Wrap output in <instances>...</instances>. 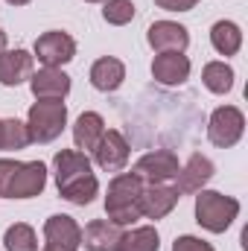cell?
<instances>
[{
  "instance_id": "obj_1",
  "label": "cell",
  "mask_w": 248,
  "mask_h": 251,
  "mask_svg": "<svg viewBox=\"0 0 248 251\" xmlns=\"http://www.w3.org/2000/svg\"><path fill=\"white\" fill-rule=\"evenodd\" d=\"M53 173L59 196L70 204L85 207L99 196V178L94 176L91 158L79 149H59L53 158Z\"/></svg>"
},
{
  "instance_id": "obj_2",
  "label": "cell",
  "mask_w": 248,
  "mask_h": 251,
  "mask_svg": "<svg viewBox=\"0 0 248 251\" xmlns=\"http://www.w3.org/2000/svg\"><path fill=\"white\" fill-rule=\"evenodd\" d=\"M143 181L134 173H117L108 181V193H105V216L108 222L128 228L134 225L140 216V196H143Z\"/></svg>"
},
{
  "instance_id": "obj_3",
  "label": "cell",
  "mask_w": 248,
  "mask_h": 251,
  "mask_svg": "<svg viewBox=\"0 0 248 251\" xmlns=\"http://www.w3.org/2000/svg\"><path fill=\"white\" fill-rule=\"evenodd\" d=\"M237 216H240V199L225 196L219 190H198L196 193V222L204 231L225 234Z\"/></svg>"
},
{
  "instance_id": "obj_4",
  "label": "cell",
  "mask_w": 248,
  "mask_h": 251,
  "mask_svg": "<svg viewBox=\"0 0 248 251\" xmlns=\"http://www.w3.org/2000/svg\"><path fill=\"white\" fill-rule=\"evenodd\" d=\"M67 126L64 100H35L26 114V128L32 143H53Z\"/></svg>"
},
{
  "instance_id": "obj_5",
  "label": "cell",
  "mask_w": 248,
  "mask_h": 251,
  "mask_svg": "<svg viewBox=\"0 0 248 251\" xmlns=\"http://www.w3.org/2000/svg\"><path fill=\"white\" fill-rule=\"evenodd\" d=\"M246 134V114L237 105H219L207 120V140L219 149H231Z\"/></svg>"
},
{
  "instance_id": "obj_6",
  "label": "cell",
  "mask_w": 248,
  "mask_h": 251,
  "mask_svg": "<svg viewBox=\"0 0 248 251\" xmlns=\"http://www.w3.org/2000/svg\"><path fill=\"white\" fill-rule=\"evenodd\" d=\"M32 59H38L41 67H64L76 59V38L62 29L41 32L32 44Z\"/></svg>"
},
{
  "instance_id": "obj_7",
  "label": "cell",
  "mask_w": 248,
  "mask_h": 251,
  "mask_svg": "<svg viewBox=\"0 0 248 251\" xmlns=\"http://www.w3.org/2000/svg\"><path fill=\"white\" fill-rule=\"evenodd\" d=\"M178 155L170 152V149H155V152H146L137 158L134 164V176L143 181V184H170L178 173Z\"/></svg>"
},
{
  "instance_id": "obj_8",
  "label": "cell",
  "mask_w": 248,
  "mask_h": 251,
  "mask_svg": "<svg viewBox=\"0 0 248 251\" xmlns=\"http://www.w3.org/2000/svg\"><path fill=\"white\" fill-rule=\"evenodd\" d=\"M216 176V164L207 158V155H201V152H196V155H190L184 164L178 167V173H175V184L173 187L178 190V196H193V193H198V190H204L210 184V178Z\"/></svg>"
},
{
  "instance_id": "obj_9",
  "label": "cell",
  "mask_w": 248,
  "mask_h": 251,
  "mask_svg": "<svg viewBox=\"0 0 248 251\" xmlns=\"http://www.w3.org/2000/svg\"><path fill=\"white\" fill-rule=\"evenodd\" d=\"M44 249L47 251H79L82 249V228L73 216L53 213L44 222Z\"/></svg>"
},
{
  "instance_id": "obj_10",
  "label": "cell",
  "mask_w": 248,
  "mask_h": 251,
  "mask_svg": "<svg viewBox=\"0 0 248 251\" xmlns=\"http://www.w3.org/2000/svg\"><path fill=\"white\" fill-rule=\"evenodd\" d=\"M128 155H131V146H128L123 131L105 128L102 140L94 149V164L99 170H105V173H123L125 164H128Z\"/></svg>"
},
{
  "instance_id": "obj_11",
  "label": "cell",
  "mask_w": 248,
  "mask_h": 251,
  "mask_svg": "<svg viewBox=\"0 0 248 251\" xmlns=\"http://www.w3.org/2000/svg\"><path fill=\"white\" fill-rule=\"evenodd\" d=\"M47 187V164L41 161H21L15 170V178L9 184L6 199H35Z\"/></svg>"
},
{
  "instance_id": "obj_12",
  "label": "cell",
  "mask_w": 248,
  "mask_h": 251,
  "mask_svg": "<svg viewBox=\"0 0 248 251\" xmlns=\"http://www.w3.org/2000/svg\"><path fill=\"white\" fill-rule=\"evenodd\" d=\"M146 41L155 53H187L190 47V32L184 24L175 21H155L146 29Z\"/></svg>"
},
{
  "instance_id": "obj_13",
  "label": "cell",
  "mask_w": 248,
  "mask_h": 251,
  "mask_svg": "<svg viewBox=\"0 0 248 251\" xmlns=\"http://www.w3.org/2000/svg\"><path fill=\"white\" fill-rule=\"evenodd\" d=\"M178 199L181 196L173 184H146L143 196H140V216L158 222V219H164V216H170L175 210Z\"/></svg>"
},
{
  "instance_id": "obj_14",
  "label": "cell",
  "mask_w": 248,
  "mask_h": 251,
  "mask_svg": "<svg viewBox=\"0 0 248 251\" xmlns=\"http://www.w3.org/2000/svg\"><path fill=\"white\" fill-rule=\"evenodd\" d=\"M73 82L62 67H41L29 76V91L35 100H64Z\"/></svg>"
},
{
  "instance_id": "obj_15",
  "label": "cell",
  "mask_w": 248,
  "mask_h": 251,
  "mask_svg": "<svg viewBox=\"0 0 248 251\" xmlns=\"http://www.w3.org/2000/svg\"><path fill=\"white\" fill-rule=\"evenodd\" d=\"M35 73V59L29 50H6L0 53V85L3 88H18L24 82H29V76Z\"/></svg>"
},
{
  "instance_id": "obj_16",
  "label": "cell",
  "mask_w": 248,
  "mask_h": 251,
  "mask_svg": "<svg viewBox=\"0 0 248 251\" xmlns=\"http://www.w3.org/2000/svg\"><path fill=\"white\" fill-rule=\"evenodd\" d=\"M120 246H123V228L108 219H91L82 231L85 251H120Z\"/></svg>"
},
{
  "instance_id": "obj_17",
  "label": "cell",
  "mask_w": 248,
  "mask_h": 251,
  "mask_svg": "<svg viewBox=\"0 0 248 251\" xmlns=\"http://www.w3.org/2000/svg\"><path fill=\"white\" fill-rule=\"evenodd\" d=\"M190 70L193 64L184 53H158L155 62H152V76L158 85H167V88H175V85H184L190 79Z\"/></svg>"
},
{
  "instance_id": "obj_18",
  "label": "cell",
  "mask_w": 248,
  "mask_h": 251,
  "mask_svg": "<svg viewBox=\"0 0 248 251\" xmlns=\"http://www.w3.org/2000/svg\"><path fill=\"white\" fill-rule=\"evenodd\" d=\"M91 85L102 94H114L120 91V85L125 82V64L117 56H102L91 64V73H88Z\"/></svg>"
},
{
  "instance_id": "obj_19",
  "label": "cell",
  "mask_w": 248,
  "mask_h": 251,
  "mask_svg": "<svg viewBox=\"0 0 248 251\" xmlns=\"http://www.w3.org/2000/svg\"><path fill=\"white\" fill-rule=\"evenodd\" d=\"M102 134H105V120H102V114H97V111H82L79 117H76V123H73V143H76V149L79 152H94L97 149V143L102 140Z\"/></svg>"
},
{
  "instance_id": "obj_20",
  "label": "cell",
  "mask_w": 248,
  "mask_h": 251,
  "mask_svg": "<svg viewBox=\"0 0 248 251\" xmlns=\"http://www.w3.org/2000/svg\"><path fill=\"white\" fill-rule=\"evenodd\" d=\"M210 44L219 56H237L243 47V29L234 21H216L210 26Z\"/></svg>"
},
{
  "instance_id": "obj_21",
  "label": "cell",
  "mask_w": 248,
  "mask_h": 251,
  "mask_svg": "<svg viewBox=\"0 0 248 251\" xmlns=\"http://www.w3.org/2000/svg\"><path fill=\"white\" fill-rule=\"evenodd\" d=\"M201 82L210 94H231L234 88V67L228 62H207L201 70Z\"/></svg>"
},
{
  "instance_id": "obj_22",
  "label": "cell",
  "mask_w": 248,
  "mask_h": 251,
  "mask_svg": "<svg viewBox=\"0 0 248 251\" xmlns=\"http://www.w3.org/2000/svg\"><path fill=\"white\" fill-rule=\"evenodd\" d=\"M3 249L6 251H38V234L26 222H15L3 234Z\"/></svg>"
},
{
  "instance_id": "obj_23",
  "label": "cell",
  "mask_w": 248,
  "mask_h": 251,
  "mask_svg": "<svg viewBox=\"0 0 248 251\" xmlns=\"http://www.w3.org/2000/svg\"><path fill=\"white\" fill-rule=\"evenodd\" d=\"M161 249V237L152 225H137L123 231V246L120 251H158Z\"/></svg>"
},
{
  "instance_id": "obj_24",
  "label": "cell",
  "mask_w": 248,
  "mask_h": 251,
  "mask_svg": "<svg viewBox=\"0 0 248 251\" xmlns=\"http://www.w3.org/2000/svg\"><path fill=\"white\" fill-rule=\"evenodd\" d=\"M32 143L29 137V128L24 120L18 117H9L3 120V140H0V152H18V149H26Z\"/></svg>"
},
{
  "instance_id": "obj_25",
  "label": "cell",
  "mask_w": 248,
  "mask_h": 251,
  "mask_svg": "<svg viewBox=\"0 0 248 251\" xmlns=\"http://www.w3.org/2000/svg\"><path fill=\"white\" fill-rule=\"evenodd\" d=\"M134 15H137V9H134L131 0H105V3H102V18H105V24H111V26H125V24H131Z\"/></svg>"
},
{
  "instance_id": "obj_26",
  "label": "cell",
  "mask_w": 248,
  "mask_h": 251,
  "mask_svg": "<svg viewBox=\"0 0 248 251\" xmlns=\"http://www.w3.org/2000/svg\"><path fill=\"white\" fill-rule=\"evenodd\" d=\"M173 251H216L210 243H204L201 237H193V234H184V237H175L173 243Z\"/></svg>"
},
{
  "instance_id": "obj_27",
  "label": "cell",
  "mask_w": 248,
  "mask_h": 251,
  "mask_svg": "<svg viewBox=\"0 0 248 251\" xmlns=\"http://www.w3.org/2000/svg\"><path fill=\"white\" fill-rule=\"evenodd\" d=\"M21 161H12V158H0V199L9 196V184L15 178V170H18Z\"/></svg>"
},
{
  "instance_id": "obj_28",
  "label": "cell",
  "mask_w": 248,
  "mask_h": 251,
  "mask_svg": "<svg viewBox=\"0 0 248 251\" xmlns=\"http://www.w3.org/2000/svg\"><path fill=\"white\" fill-rule=\"evenodd\" d=\"M155 6L164 12H190L198 6V0H155Z\"/></svg>"
},
{
  "instance_id": "obj_29",
  "label": "cell",
  "mask_w": 248,
  "mask_h": 251,
  "mask_svg": "<svg viewBox=\"0 0 248 251\" xmlns=\"http://www.w3.org/2000/svg\"><path fill=\"white\" fill-rule=\"evenodd\" d=\"M6 47H9V38H6V32L0 29V53H6Z\"/></svg>"
},
{
  "instance_id": "obj_30",
  "label": "cell",
  "mask_w": 248,
  "mask_h": 251,
  "mask_svg": "<svg viewBox=\"0 0 248 251\" xmlns=\"http://www.w3.org/2000/svg\"><path fill=\"white\" fill-rule=\"evenodd\" d=\"M9 6H26V3H32V0H6Z\"/></svg>"
},
{
  "instance_id": "obj_31",
  "label": "cell",
  "mask_w": 248,
  "mask_h": 251,
  "mask_svg": "<svg viewBox=\"0 0 248 251\" xmlns=\"http://www.w3.org/2000/svg\"><path fill=\"white\" fill-rule=\"evenodd\" d=\"M85 3H105V0H85Z\"/></svg>"
},
{
  "instance_id": "obj_32",
  "label": "cell",
  "mask_w": 248,
  "mask_h": 251,
  "mask_svg": "<svg viewBox=\"0 0 248 251\" xmlns=\"http://www.w3.org/2000/svg\"><path fill=\"white\" fill-rule=\"evenodd\" d=\"M0 140H3V120H0Z\"/></svg>"
},
{
  "instance_id": "obj_33",
  "label": "cell",
  "mask_w": 248,
  "mask_h": 251,
  "mask_svg": "<svg viewBox=\"0 0 248 251\" xmlns=\"http://www.w3.org/2000/svg\"><path fill=\"white\" fill-rule=\"evenodd\" d=\"M41 251H47V249H41Z\"/></svg>"
}]
</instances>
